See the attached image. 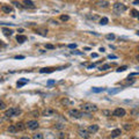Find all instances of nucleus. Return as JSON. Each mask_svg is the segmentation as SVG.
Returning <instances> with one entry per match:
<instances>
[{
  "label": "nucleus",
  "instance_id": "obj_1",
  "mask_svg": "<svg viewBox=\"0 0 139 139\" xmlns=\"http://www.w3.org/2000/svg\"><path fill=\"white\" fill-rule=\"evenodd\" d=\"M81 110L87 114H92L97 111V105L93 103H84L81 105Z\"/></svg>",
  "mask_w": 139,
  "mask_h": 139
},
{
  "label": "nucleus",
  "instance_id": "obj_2",
  "mask_svg": "<svg viewBox=\"0 0 139 139\" xmlns=\"http://www.w3.org/2000/svg\"><path fill=\"white\" fill-rule=\"evenodd\" d=\"M69 115L72 118H81L82 116H90V114H87L85 111H80L78 109H71L69 111Z\"/></svg>",
  "mask_w": 139,
  "mask_h": 139
},
{
  "label": "nucleus",
  "instance_id": "obj_3",
  "mask_svg": "<svg viewBox=\"0 0 139 139\" xmlns=\"http://www.w3.org/2000/svg\"><path fill=\"white\" fill-rule=\"evenodd\" d=\"M22 113L20 108H9L8 110L5 111V116L9 118V117H15V116H19L20 114Z\"/></svg>",
  "mask_w": 139,
  "mask_h": 139
},
{
  "label": "nucleus",
  "instance_id": "obj_4",
  "mask_svg": "<svg viewBox=\"0 0 139 139\" xmlns=\"http://www.w3.org/2000/svg\"><path fill=\"white\" fill-rule=\"evenodd\" d=\"M126 9H128L126 6H125L124 4H122V2H116V4H114V10H115L116 13H118V14L124 13Z\"/></svg>",
  "mask_w": 139,
  "mask_h": 139
},
{
  "label": "nucleus",
  "instance_id": "obj_5",
  "mask_svg": "<svg viewBox=\"0 0 139 139\" xmlns=\"http://www.w3.org/2000/svg\"><path fill=\"white\" fill-rule=\"evenodd\" d=\"M125 114H126V111L123 108H116L113 111V116H115V117H123V116H125Z\"/></svg>",
  "mask_w": 139,
  "mask_h": 139
},
{
  "label": "nucleus",
  "instance_id": "obj_6",
  "mask_svg": "<svg viewBox=\"0 0 139 139\" xmlns=\"http://www.w3.org/2000/svg\"><path fill=\"white\" fill-rule=\"evenodd\" d=\"M26 125L29 130H36V129L40 126V124H38V122L37 121H29Z\"/></svg>",
  "mask_w": 139,
  "mask_h": 139
},
{
  "label": "nucleus",
  "instance_id": "obj_7",
  "mask_svg": "<svg viewBox=\"0 0 139 139\" xmlns=\"http://www.w3.org/2000/svg\"><path fill=\"white\" fill-rule=\"evenodd\" d=\"M56 114V110H53L51 108H46V109H44L43 111H42V116L44 117H51Z\"/></svg>",
  "mask_w": 139,
  "mask_h": 139
},
{
  "label": "nucleus",
  "instance_id": "obj_8",
  "mask_svg": "<svg viewBox=\"0 0 139 139\" xmlns=\"http://www.w3.org/2000/svg\"><path fill=\"white\" fill-rule=\"evenodd\" d=\"M78 133H79V136H80L81 138L89 139V132H88V130H86V129H79Z\"/></svg>",
  "mask_w": 139,
  "mask_h": 139
},
{
  "label": "nucleus",
  "instance_id": "obj_9",
  "mask_svg": "<svg viewBox=\"0 0 139 139\" xmlns=\"http://www.w3.org/2000/svg\"><path fill=\"white\" fill-rule=\"evenodd\" d=\"M87 130H88V132H89V133H95V132H97V131H99V125H96V124L89 125Z\"/></svg>",
  "mask_w": 139,
  "mask_h": 139
},
{
  "label": "nucleus",
  "instance_id": "obj_10",
  "mask_svg": "<svg viewBox=\"0 0 139 139\" xmlns=\"http://www.w3.org/2000/svg\"><path fill=\"white\" fill-rule=\"evenodd\" d=\"M121 134H122L121 129H115V130L111 131L110 137H111V138H117V137H118V136H121Z\"/></svg>",
  "mask_w": 139,
  "mask_h": 139
},
{
  "label": "nucleus",
  "instance_id": "obj_11",
  "mask_svg": "<svg viewBox=\"0 0 139 139\" xmlns=\"http://www.w3.org/2000/svg\"><path fill=\"white\" fill-rule=\"evenodd\" d=\"M23 5L27 8H35V5L31 0H23Z\"/></svg>",
  "mask_w": 139,
  "mask_h": 139
},
{
  "label": "nucleus",
  "instance_id": "obj_12",
  "mask_svg": "<svg viewBox=\"0 0 139 139\" xmlns=\"http://www.w3.org/2000/svg\"><path fill=\"white\" fill-rule=\"evenodd\" d=\"M1 10H2L4 13H12V12H13V8H12L9 5H2V6H1Z\"/></svg>",
  "mask_w": 139,
  "mask_h": 139
},
{
  "label": "nucleus",
  "instance_id": "obj_13",
  "mask_svg": "<svg viewBox=\"0 0 139 139\" xmlns=\"http://www.w3.org/2000/svg\"><path fill=\"white\" fill-rule=\"evenodd\" d=\"M121 89H122V88H119V87H116V88L108 89V94H109V95H115V94L119 93V92H121Z\"/></svg>",
  "mask_w": 139,
  "mask_h": 139
},
{
  "label": "nucleus",
  "instance_id": "obj_14",
  "mask_svg": "<svg viewBox=\"0 0 139 139\" xmlns=\"http://www.w3.org/2000/svg\"><path fill=\"white\" fill-rule=\"evenodd\" d=\"M29 82V80L28 79H21V80H19L16 82V86L20 88V87H22V86H25L26 84H28Z\"/></svg>",
  "mask_w": 139,
  "mask_h": 139
},
{
  "label": "nucleus",
  "instance_id": "obj_15",
  "mask_svg": "<svg viewBox=\"0 0 139 139\" xmlns=\"http://www.w3.org/2000/svg\"><path fill=\"white\" fill-rule=\"evenodd\" d=\"M16 41L19 42V43H25V42L27 41V36H25V35H17Z\"/></svg>",
  "mask_w": 139,
  "mask_h": 139
},
{
  "label": "nucleus",
  "instance_id": "obj_16",
  "mask_svg": "<svg viewBox=\"0 0 139 139\" xmlns=\"http://www.w3.org/2000/svg\"><path fill=\"white\" fill-rule=\"evenodd\" d=\"M56 69H53V67H44V69L40 70V72H41V73H52Z\"/></svg>",
  "mask_w": 139,
  "mask_h": 139
},
{
  "label": "nucleus",
  "instance_id": "obj_17",
  "mask_svg": "<svg viewBox=\"0 0 139 139\" xmlns=\"http://www.w3.org/2000/svg\"><path fill=\"white\" fill-rule=\"evenodd\" d=\"M15 125H16V128H17V131H23L27 128V125H25L22 122H19V123H16Z\"/></svg>",
  "mask_w": 139,
  "mask_h": 139
},
{
  "label": "nucleus",
  "instance_id": "obj_18",
  "mask_svg": "<svg viewBox=\"0 0 139 139\" xmlns=\"http://www.w3.org/2000/svg\"><path fill=\"white\" fill-rule=\"evenodd\" d=\"M97 5H99L100 7H102V8H105V7H108V6H109V2H108V1H105V0H102V1H99V2H97Z\"/></svg>",
  "mask_w": 139,
  "mask_h": 139
},
{
  "label": "nucleus",
  "instance_id": "obj_19",
  "mask_svg": "<svg viewBox=\"0 0 139 139\" xmlns=\"http://www.w3.org/2000/svg\"><path fill=\"white\" fill-rule=\"evenodd\" d=\"M2 33L6 35V36H10V35L13 34V30H12V29H8V28H5V27H4V28H2Z\"/></svg>",
  "mask_w": 139,
  "mask_h": 139
},
{
  "label": "nucleus",
  "instance_id": "obj_20",
  "mask_svg": "<svg viewBox=\"0 0 139 139\" xmlns=\"http://www.w3.org/2000/svg\"><path fill=\"white\" fill-rule=\"evenodd\" d=\"M105 88H101V87H93L92 88V92L93 93H101V92H104Z\"/></svg>",
  "mask_w": 139,
  "mask_h": 139
},
{
  "label": "nucleus",
  "instance_id": "obj_21",
  "mask_svg": "<svg viewBox=\"0 0 139 139\" xmlns=\"http://www.w3.org/2000/svg\"><path fill=\"white\" fill-rule=\"evenodd\" d=\"M8 131L10 132V133H16V132H19V131H17L16 125H15V124H14V125H9Z\"/></svg>",
  "mask_w": 139,
  "mask_h": 139
},
{
  "label": "nucleus",
  "instance_id": "obj_22",
  "mask_svg": "<svg viewBox=\"0 0 139 139\" xmlns=\"http://www.w3.org/2000/svg\"><path fill=\"white\" fill-rule=\"evenodd\" d=\"M131 16L139 19V12L137 10V9H131Z\"/></svg>",
  "mask_w": 139,
  "mask_h": 139
},
{
  "label": "nucleus",
  "instance_id": "obj_23",
  "mask_svg": "<svg viewBox=\"0 0 139 139\" xmlns=\"http://www.w3.org/2000/svg\"><path fill=\"white\" fill-rule=\"evenodd\" d=\"M108 22H109V19H108V17H102V19L100 20V25H102V26H105Z\"/></svg>",
  "mask_w": 139,
  "mask_h": 139
},
{
  "label": "nucleus",
  "instance_id": "obj_24",
  "mask_svg": "<svg viewBox=\"0 0 139 139\" xmlns=\"http://www.w3.org/2000/svg\"><path fill=\"white\" fill-rule=\"evenodd\" d=\"M61 103L65 104V105H71V104H73V102H72V101H70L69 99H66V97H65L64 100H61Z\"/></svg>",
  "mask_w": 139,
  "mask_h": 139
},
{
  "label": "nucleus",
  "instance_id": "obj_25",
  "mask_svg": "<svg viewBox=\"0 0 139 139\" xmlns=\"http://www.w3.org/2000/svg\"><path fill=\"white\" fill-rule=\"evenodd\" d=\"M33 139H44V137L42 133H35L33 136Z\"/></svg>",
  "mask_w": 139,
  "mask_h": 139
},
{
  "label": "nucleus",
  "instance_id": "obj_26",
  "mask_svg": "<svg viewBox=\"0 0 139 139\" xmlns=\"http://www.w3.org/2000/svg\"><path fill=\"white\" fill-rule=\"evenodd\" d=\"M55 128L58 129V130H63V129H65V125H64V124H60V123H57V124L55 125Z\"/></svg>",
  "mask_w": 139,
  "mask_h": 139
},
{
  "label": "nucleus",
  "instance_id": "obj_27",
  "mask_svg": "<svg viewBox=\"0 0 139 139\" xmlns=\"http://www.w3.org/2000/svg\"><path fill=\"white\" fill-rule=\"evenodd\" d=\"M110 69V65L109 64H104V65H102L101 67H100V71H105V70Z\"/></svg>",
  "mask_w": 139,
  "mask_h": 139
},
{
  "label": "nucleus",
  "instance_id": "obj_28",
  "mask_svg": "<svg viewBox=\"0 0 139 139\" xmlns=\"http://www.w3.org/2000/svg\"><path fill=\"white\" fill-rule=\"evenodd\" d=\"M102 114H103L104 116H107V117H110V116L113 115V113L109 111V110H102Z\"/></svg>",
  "mask_w": 139,
  "mask_h": 139
},
{
  "label": "nucleus",
  "instance_id": "obj_29",
  "mask_svg": "<svg viewBox=\"0 0 139 139\" xmlns=\"http://www.w3.org/2000/svg\"><path fill=\"white\" fill-rule=\"evenodd\" d=\"M105 37H107V40H110V41H113V40H115V38H116V36H115L114 34H108Z\"/></svg>",
  "mask_w": 139,
  "mask_h": 139
},
{
  "label": "nucleus",
  "instance_id": "obj_30",
  "mask_svg": "<svg viewBox=\"0 0 139 139\" xmlns=\"http://www.w3.org/2000/svg\"><path fill=\"white\" fill-rule=\"evenodd\" d=\"M126 69H128V66H121V67H118L116 70V72H124Z\"/></svg>",
  "mask_w": 139,
  "mask_h": 139
},
{
  "label": "nucleus",
  "instance_id": "obj_31",
  "mask_svg": "<svg viewBox=\"0 0 139 139\" xmlns=\"http://www.w3.org/2000/svg\"><path fill=\"white\" fill-rule=\"evenodd\" d=\"M58 138L59 139H65L66 138V134H65L64 132H59V133H58Z\"/></svg>",
  "mask_w": 139,
  "mask_h": 139
},
{
  "label": "nucleus",
  "instance_id": "obj_32",
  "mask_svg": "<svg viewBox=\"0 0 139 139\" xmlns=\"http://www.w3.org/2000/svg\"><path fill=\"white\" fill-rule=\"evenodd\" d=\"M60 20H61V21H69V20H70V16H69V15H61V16H60Z\"/></svg>",
  "mask_w": 139,
  "mask_h": 139
},
{
  "label": "nucleus",
  "instance_id": "obj_33",
  "mask_svg": "<svg viewBox=\"0 0 139 139\" xmlns=\"http://www.w3.org/2000/svg\"><path fill=\"white\" fill-rule=\"evenodd\" d=\"M5 108H6V104H5L4 101H1V102H0V109H1V110H5Z\"/></svg>",
  "mask_w": 139,
  "mask_h": 139
},
{
  "label": "nucleus",
  "instance_id": "obj_34",
  "mask_svg": "<svg viewBox=\"0 0 139 139\" xmlns=\"http://www.w3.org/2000/svg\"><path fill=\"white\" fill-rule=\"evenodd\" d=\"M45 48H46V49H55V45H52V44H46V45H45Z\"/></svg>",
  "mask_w": 139,
  "mask_h": 139
},
{
  "label": "nucleus",
  "instance_id": "obj_35",
  "mask_svg": "<svg viewBox=\"0 0 139 139\" xmlns=\"http://www.w3.org/2000/svg\"><path fill=\"white\" fill-rule=\"evenodd\" d=\"M69 48L70 49H75L77 48V44L74 43V44H69Z\"/></svg>",
  "mask_w": 139,
  "mask_h": 139
},
{
  "label": "nucleus",
  "instance_id": "obj_36",
  "mask_svg": "<svg viewBox=\"0 0 139 139\" xmlns=\"http://www.w3.org/2000/svg\"><path fill=\"white\" fill-rule=\"evenodd\" d=\"M108 58H109V59H116V58H117V56H115V55H109V56H108Z\"/></svg>",
  "mask_w": 139,
  "mask_h": 139
},
{
  "label": "nucleus",
  "instance_id": "obj_37",
  "mask_svg": "<svg viewBox=\"0 0 139 139\" xmlns=\"http://www.w3.org/2000/svg\"><path fill=\"white\" fill-rule=\"evenodd\" d=\"M15 59H25V56H15Z\"/></svg>",
  "mask_w": 139,
  "mask_h": 139
},
{
  "label": "nucleus",
  "instance_id": "obj_38",
  "mask_svg": "<svg viewBox=\"0 0 139 139\" xmlns=\"http://www.w3.org/2000/svg\"><path fill=\"white\" fill-rule=\"evenodd\" d=\"M13 4H14V5H15L16 7H22V6H21V4H20V2H17V1H14Z\"/></svg>",
  "mask_w": 139,
  "mask_h": 139
},
{
  "label": "nucleus",
  "instance_id": "obj_39",
  "mask_svg": "<svg viewBox=\"0 0 139 139\" xmlns=\"http://www.w3.org/2000/svg\"><path fill=\"white\" fill-rule=\"evenodd\" d=\"M130 125H129V124H124V129H125V130H130Z\"/></svg>",
  "mask_w": 139,
  "mask_h": 139
},
{
  "label": "nucleus",
  "instance_id": "obj_40",
  "mask_svg": "<svg viewBox=\"0 0 139 139\" xmlns=\"http://www.w3.org/2000/svg\"><path fill=\"white\" fill-rule=\"evenodd\" d=\"M96 66V64H93V65H89V66H87V69L88 70H90V69H94Z\"/></svg>",
  "mask_w": 139,
  "mask_h": 139
},
{
  "label": "nucleus",
  "instance_id": "obj_41",
  "mask_svg": "<svg viewBox=\"0 0 139 139\" xmlns=\"http://www.w3.org/2000/svg\"><path fill=\"white\" fill-rule=\"evenodd\" d=\"M90 56H92V58H97V57H99V55H97V53H92Z\"/></svg>",
  "mask_w": 139,
  "mask_h": 139
},
{
  "label": "nucleus",
  "instance_id": "obj_42",
  "mask_svg": "<svg viewBox=\"0 0 139 139\" xmlns=\"http://www.w3.org/2000/svg\"><path fill=\"white\" fill-rule=\"evenodd\" d=\"M55 82H56L55 80H49V81H48V85H53Z\"/></svg>",
  "mask_w": 139,
  "mask_h": 139
},
{
  "label": "nucleus",
  "instance_id": "obj_43",
  "mask_svg": "<svg viewBox=\"0 0 139 139\" xmlns=\"http://www.w3.org/2000/svg\"><path fill=\"white\" fill-rule=\"evenodd\" d=\"M31 115H34V117H37V116H38V111H33Z\"/></svg>",
  "mask_w": 139,
  "mask_h": 139
},
{
  "label": "nucleus",
  "instance_id": "obj_44",
  "mask_svg": "<svg viewBox=\"0 0 139 139\" xmlns=\"http://www.w3.org/2000/svg\"><path fill=\"white\" fill-rule=\"evenodd\" d=\"M72 53H75V55H82V52H80V51H72Z\"/></svg>",
  "mask_w": 139,
  "mask_h": 139
},
{
  "label": "nucleus",
  "instance_id": "obj_45",
  "mask_svg": "<svg viewBox=\"0 0 139 139\" xmlns=\"http://www.w3.org/2000/svg\"><path fill=\"white\" fill-rule=\"evenodd\" d=\"M133 5H139V0H134L133 1Z\"/></svg>",
  "mask_w": 139,
  "mask_h": 139
},
{
  "label": "nucleus",
  "instance_id": "obj_46",
  "mask_svg": "<svg viewBox=\"0 0 139 139\" xmlns=\"http://www.w3.org/2000/svg\"><path fill=\"white\" fill-rule=\"evenodd\" d=\"M20 139H30L29 137H22V138H20Z\"/></svg>",
  "mask_w": 139,
  "mask_h": 139
},
{
  "label": "nucleus",
  "instance_id": "obj_47",
  "mask_svg": "<svg viewBox=\"0 0 139 139\" xmlns=\"http://www.w3.org/2000/svg\"><path fill=\"white\" fill-rule=\"evenodd\" d=\"M137 59H138V60H139V55H138V56H137Z\"/></svg>",
  "mask_w": 139,
  "mask_h": 139
},
{
  "label": "nucleus",
  "instance_id": "obj_48",
  "mask_svg": "<svg viewBox=\"0 0 139 139\" xmlns=\"http://www.w3.org/2000/svg\"><path fill=\"white\" fill-rule=\"evenodd\" d=\"M137 35H138V36H139V30H138V31H137Z\"/></svg>",
  "mask_w": 139,
  "mask_h": 139
},
{
  "label": "nucleus",
  "instance_id": "obj_49",
  "mask_svg": "<svg viewBox=\"0 0 139 139\" xmlns=\"http://www.w3.org/2000/svg\"><path fill=\"white\" fill-rule=\"evenodd\" d=\"M131 139H137V138H131Z\"/></svg>",
  "mask_w": 139,
  "mask_h": 139
}]
</instances>
